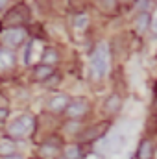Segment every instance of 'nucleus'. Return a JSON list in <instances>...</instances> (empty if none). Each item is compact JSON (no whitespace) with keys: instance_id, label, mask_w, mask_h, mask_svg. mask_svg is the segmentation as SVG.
Wrapping results in <instances>:
<instances>
[{"instance_id":"f257e3e1","label":"nucleus","mask_w":157,"mask_h":159,"mask_svg":"<svg viewBox=\"0 0 157 159\" xmlns=\"http://www.w3.org/2000/svg\"><path fill=\"white\" fill-rule=\"evenodd\" d=\"M109 70V46L100 43L91 56V74L94 80H102Z\"/></svg>"},{"instance_id":"f03ea898","label":"nucleus","mask_w":157,"mask_h":159,"mask_svg":"<svg viewBox=\"0 0 157 159\" xmlns=\"http://www.w3.org/2000/svg\"><path fill=\"white\" fill-rule=\"evenodd\" d=\"M28 37V32L26 28L22 26H15V28H4L2 34H0V41L4 43L6 48H17L20 46Z\"/></svg>"},{"instance_id":"7ed1b4c3","label":"nucleus","mask_w":157,"mask_h":159,"mask_svg":"<svg viewBox=\"0 0 157 159\" xmlns=\"http://www.w3.org/2000/svg\"><path fill=\"white\" fill-rule=\"evenodd\" d=\"M30 17L26 6H15L4 19V26L6 28H15V26H22V22H26Z\"/></svg>"},{"instance_id":"20e7f679","label":"nucleus","mask_w":157,"mask_h":159,"mask_svg":"<svg viewBox=\"0 0 157 159\" xmlns=\"http://www.w3.org/2000/svg\"><path fill=\"white\" fill-rule=\"evenodd\" d=\"M87 111H89L87 100L76 98V100H70V102L67 104V107H65V117L70 119V120H78V119H81Z\"/></svg>"},{"instance_id":"39448f33","label":"nucleus","mask_w":157,"mask_h":159,"mask_svg":"<svg viewBox=\"0 0 157 159\" xmlns=\"http://www.w3.org/2000/svg\"><path fill=\"white\" fill-rule=\"evenodd\" d=\"M7 135H9L11 139H24V137H28L30 133H28L26 126L22 124V120L17 119V120H11V122L7 124Z\"/></svg>"},{"instance_id":"423d86ee","label":"nucleus","mask_w":157,"mask_h":159,"mask_svg":"<svg viewBox=\"0 0 157 159\" xmlns=\"http://www.w3.org/2000/svg\"><path fill=\"white\" fill-rule=\"evenodd\" d=\"M13 65H15V54H13V50L6 48V46H0V72L13 69Z\"/></svg>"},{"instance_id":"0eeeda50","label":"nucleus","mask_w":157,"mask_h":159,"mask_svg":"<svg viewBox=\"0 0 157 159\" xmlns=\"http://www.w3.org/2000/svg\"><path fill=\"white\" fill-rule=\"evenodd\" d=\"M69 102H70V100H69L67 94H54V96L48 100L46 107H48L50 111H54V113H59V111H65V107H67Z\"/></svg>"},{"instance_id":"6e6552de","label":"nucleus","mask_w":157,"mask_h":159,"mask_svg":"<svg viewBox=\"0 0 157 159\" xmlns=\"http://www.w3.org/2000/svg\"><path fill=\"white\" fill-rule=\"evenodd\" d=\"M107 128H109V122H100V124H96V126L89 128L87 131H83L81 141H94V139L102 137V135L105 133V129H107Z\"/></svg>"},{"instance_id":"1a4fd4ad","label":"nucleus","mask_w":157,"mask_h":159,"mask_svg":"<svg viewBox=\"0 0 157 159\" xmlns=\"http://www.w3.org/2000/svg\"><path fill=\"white\" fill-rule=\"evenodd\" d=\"M59 144H50V143H44L39 148V156L41 159H56L59 156Z\"/></svg>"},{"instance_id":"9d476101","label":"nucleus","mask_w":157,"mask_h":159,"mask_svg":"<svg viewBox=\"0 0 157 159\" xmlns=\"http://www.w3.org/2000/svg\"><path fill=\"white\" fill-rule=\"evenodd\" d=\"M52 74H54V67H52V65L41 63V65H37V67L34 69V78L37 80V81H46Z\"/></svg>"},{"instance_id":"9b49d317","label":"nucleus","mask_w":157,"mask_h":159,"mask_svg":"<svg viewBox=\"0 0 157 159\" xmlns=\"http://www.w3.org/2000/svg\"><path fill=\"white\" fill-rule=\"evenodd\" d=\"M152 154H154V146L150 141H142L139 144V150H137V159H152Z\"/></svg>"},{"instance_id":"f8f14e48","label":"nucleus","mask_w":157,"mask_h":159,"mask_svg":"<svg viewBox=\"0 0 157 159\" xmlns=\"http://www.w3.org/2000/svg\"><path fill=\"white\" fill-rule=\"evenodd\" d=\"M15 154V143L13 139H2L0 141V156L6 157V156H11Z\"/></svg>"},{"instance_id":"ddd939ff","label":"nucleus","mask_w":157,"mask_h":159,"mask_svg":"<svg viewBox=\"0 0 157 159\" xmlns=\"http://www.w3.org/2000/svg\"><path fill=\"white\" fill-rule=\"evenodd\" d=\"M57 59H59V56H57L56 48H46L43 52V63L44 65H54V63H57Z\"/></svg>"},{"instance_id":"4468645a","label":"nucleus","mask_w":157,"mask_h":159,"mask_svg":"<svg viewBox=\"0 0 157 159\" xmlns=\"http://www.w3.org/2000/svg\"><path fill=\"white\" fill-rule=\"evenodd\" d=\"M148 26H150V13L148 11H144V13H141L139 17H137V32H146L148 30Z\"/></svg>"},{"instance_id":"2eb2a0df","label":"nucleus","mask_w":157,"mask_h":159,"mask_svg":"<svg viewBox=\"0 0 157 159\" xmlns=\"http://www.w3.org/2000/svg\"><path fill=\"white\" fill-rule=\"evenodd\" d=\"M105 111H109V113H115V111H118V107H120V96H117V94H111L107 100H105Z\"/></svg>"},{"instance_id":"dca6fc26","label":"nucleus","mask_w":157,"mask_h":159,"mask_svg":"<svg viewBox=\"0 0 157 159\" xmlns=\"http://www.w3.org/2000/svg\"><path fill=\"white\" fill-rule=\"evenodd\" d=\"M63 156H65V159H79L81 150H79L78 144H70V146H67L63 150Z\"/></svg>"},{"instance_id":"f3484780","label":"nucleus","mask_w":157,"mask_h":159,"mask_svg":"<svg viewBox=\"0 0 157 159\" xmlns=\"http://www.w3.org/2000/svg\"><path fill=\"white\" fill-rule=\"evenodd\" d=\"M74 26L78 28V30H83L85 26H89V15L87 13H79L74 17Z\"/></svg>"},{"instance_id":"a211bd4d","label":"nucleus","mask_w":157,"mask_h":159,"mask_svg":"<svg viewBox=\"0 0 157 159\" xmlns=\"http://www.w3.org/2000/svg\"><path fill=\"white\" fill-rule=\"evenodd\" d=\"M19 119L22 120V124L26 126L28 133L32 135V133H34V129H35V119H34L32 115H28V113H26V115H22V117H19Z\"/></svg>"},{"instance_id":"6ab92c4d","label":"nucleus","mask_w":157,"mask_h":159,"mask_svg":"<svg viewBox=\"0 0 157 159\" xmlns=\"http://www.w3.org/2000/svg\"><path fill=\"white\" fill-rule=\"evenodd\" d=\"M32 48H34V41H28V44L24 48V63L26 65H30V61H32Z\"/></svg>"},{"instance_id":"aec40b11","label":"nucleus","mask_w":157,"mask_h":159,"mask_svg":"<svg viewBox=\"0 0 157 159\" xmlns=\"http://www.w3.org/2000/svg\"><path fill=\"white\" fill-rule=\"evenodd\" d=\"M148 7H150V0H137V2H135V9H137L139 13L148 11Z\"/></svg>"},{"instance_id":"412c9836","label":"nucleus","mask_w":157,"mask_h":159,"mask_svg":"<svg viewBox=\"0 0 157 159\" xmlns=\"http://www.w3.org/2000/svg\"><path fill=\"white\" fill-rule=\"evenodd\" d=\"M115 4H117V0H102V6H104L107 11L115 9Z\"/></svg>"},{"instance_id":"4be33fe9","label":"nucleus","mask_w":157,"mask_h":159,"mask_svg":"<svg viewBox=\"0 0 157 159\" xmlns=\"http://www.w3.org/2000/svg\"><path fill=\"white\" fill-rule=\"evenodd\" d=\"M7 115H9V109L7 107H0V122L7 120Z\"/></svg>"},{"instance_id":"5701e85b","label":"nucleus","mask_w":157,"mask_h":159,"mask_svg":"<svg viewBox=\"0 0 157 159\" xmlns=\"http://www.w3.org/2000/svg\"><path fill=\"white\" fill-rule=\"evenodd\" d=\"M4 159H22V156H19V154H11V156H6Z\"/></svg>"},{"instance_id":"b1692460","label":"nucleus","mask_w":157,"mask_h":159,"mask_svg":"<svg viewBox=\"0 0 157 159\" xmlns=\"http://www.w3.org/2000/svg\"><path fill=\"white\" fill-rule=\"evenodd\" d=\"M7 6V0H0V9H4Z\"/></svg>"},{"instance_id":"393cba45","label":"nucleus","mask_w":157,"mask_h":159,"mask_svg":"<svg viewBox=\"0 0 157 159\" xmlns=\"http://www.w3.org/2000/svg\"><path fill=\"white\" fill-rule=\"evenodd\" d=\"M152 30H154V32H155V34H157V20H155V22H154V28H152Z\"/></svg>"}]
</instances>
